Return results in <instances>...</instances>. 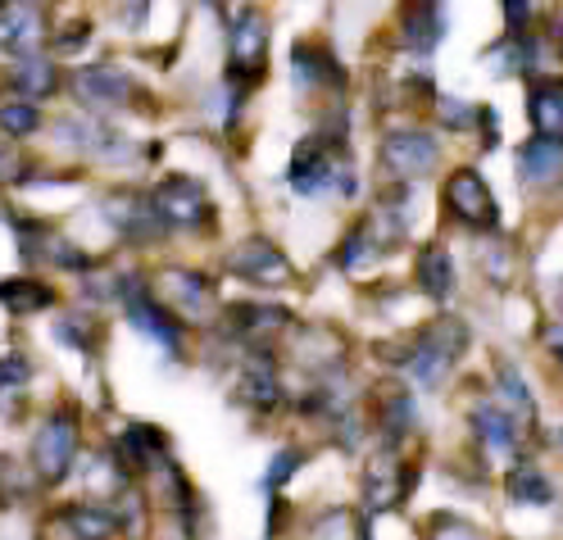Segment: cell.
<instances>
[{
    "label": "cell",
    "mask_w": 563,
    "mask_h": 540,
    "mask_svg": "<svg viewBox=\"0 0 563 540\" xmlns=\"http://www.w3.org/2000/svg\"><path fill=\"white\" fill-rule=\"evenodd\" d=\"M287 183L291 191L300 196H323V191H341V196H355L360 177L350 168V159L341 155V136H323L313 132L305 136L300 146L291 151V164H287Z\"/></svg>",
    "instance_id": "cell-1"
},
{
    "label": "cell",
    "mask_w": 563,
    "mask_h": 540,
    "mask_svg": "<svg viewBox=\"0 0 563 540\" xmlns=\"http://www.w3.org/2000/svg\"><path fill=\"white\" fill-rule=\"evenodd\" d=\"M464 350H468V328L464 322L460 318H437V322H428V328L418 332L405 364H409V373H413V382L422 390H441Z\"/></svg>",
    "instance_id": "cell-2"
},
{
    "label": "cell",
    "mask_w": 563,
    "mask_h": 540,
    "mask_svg": "<svg viewBox=\"0 0 563 540\" xmlns=\"http://www.w3.org/2000/svg\"><path fill=\"white\" fill-rule=\"evenodd\" d=\"M78 445H82V427H78V414L74 409H55L37 437H32V473H37L46 486H59L78 463Z\"/></svg>",
    "instance_id": "cell-3"
},
{
    "label": "cell",
    "mask_w": 563,
    "mask_h": 540,
    "mask_svg": "<svg viewBox=\"0 0 563 540\" xmlns=\"http://www.w3.org/2000/svg\"><path fill=\"white\" fill-rule=\"evenodd\" d=\"M441 196H445V209L464 228H473V232H496L500 228V205H496V196H490L486 177L477 168H454L445 177V191Z\"/></svg>",
    "instance_id": "cell-4"
},
{
    "label": "cell",
    "mask_w": 563,
    "mask_h": 540,
    "mask_svg": "<svg viewBox=\"0 0 563 540\" xmlns=\"http://www.w3.org/2000/svg\"><path fill=\"white\" fill-rule=\"evenodd\" d=\"M119 291H123V305H128L132 328H136L141 337H151V341H159L164 350L183 354V345H187V328H183V318H178V313H173L159 296H151L136 277H128V282L119 286Z\"/></svg>",
    "instance_id": "cell-5"
},
{
    "label": "cell",
    "mask_w": 563,
    "mask_h": 540,
    "mask_svg": "<svg viewBox=\"0 0 563 540\" xmlns=\"http://www.w3.org/2000/svg\"><path fill=\"white\" fill-rule=\"evenodd\" d=\"M155 209L168 228H205L214 219V200H209L200 177H187V173H173L155 187Z\"/></svg>",
    "instance_id": "cell-6"
},
{
    "label": "cell",
    "mask_w": 563,
    "mask_h": 540,
    "mask_svg": "<svg viewBox=\"0 0 563 540\" xmlns=\"http://www.w3.org/2000/svg\"><path fill=\"white\" fill-rule=\"evenodd\" d=\"M441 164V141L432 132H391L382 141V168L391 183H418Z\"/></svg>",
    "instance_id": "cell-7"
},
{
    "label": "cell",
    "mask_w": 563,
    "mask_h": 540,
    "mask_svg": "<svg viewBox=\"0 0 563 540\" xmlns=\"http://www.w3.org/2000/svg\"><path fill=\"white\" fill-rule=\"evenodd\" d=\"M228 268L241 277V282H251V286H264V291H277V286H291L296 282V268L291 260L282 255V250L264 236H251V241H241L232 255H228Z\"/></svg>",
    "instance_id": "cell-8"
},
{
    "label": "cell",
    "mask_w": 563,
    "mask_h": 540,
    "mask_svg": "<svg viewBox=\"0 0 563 540\" xmlns=\"http://www.w3.org/2000/svg\"><path fill=\"white\" fill-rule=\"evenodd\" d=\"M268 64V19L260 5H241L232 14V82H255Z\"/></svg>",
    "instance_id": "cell-9"
},
{
    "label": "cell",
    "mask_w": 563,
    "mask_h": 540,
    "mask_svg": "<svg viewBox=\"0 0 563 540\" xmlns=\"http://www.w3.org/2000/svg\"><path fill=\"white\" fill-rule=\"evenodd\" d=\"M413 467H405L391 450L386 454H373L364 463V509L368 514H386V509H400L413 491Z\"/></svg>",
    "instance_id": "cell-10"
},
{
    "label": "cell",
    "mask_w": 563,
    "mask_h": 540,
    "mask_svg": "<svg viewBox=\"0 0 563 540\" xmlns=\"http://www.w3.org/2000/svg\"><path fill=\"white\" fill-rule=\"evenodd\" d=\"M104 209V223H110L119 236L128 241H159L164 236V219H159V209L151 196H136V191H110L100 200Z\"/></svg>",
    "instance_id": "cell-11"
},
{
    "label": "cell",
    "mask_w": 563,
    "mask_h": 540,
    "mask_svg": "<svg viewBox=\"0 0 563 540\" xmlns=\"http://www.w3.org/2000/svg\"><path fill=\"white\" fill-rule=\"evenodd\" d=\"M159 300L183 322H205L209 313H214V282L191 273V268H168L159 277Z\"/></svg>",
    "instance_id": "cell-12"
},
{
    "label": "cell",
    "mask_w": 563,
    "mask_h": 540,
    "mask_svg": "<svg viewBox=\"0 0 563 540\" xmlns=\"http://www.w3.org/2000/svg\"><path fill=\"white\" fill-rule=\"evenodd\" d=\"M119 518L110 504H68L46 527V540H114Z\"/></svg>",
    "instance_id": "cell-13"
},
{
    "label": "cell",
    "mask_w": 563,
    "mask_h": 540,
    "mask_svg": "<svg viewBox=\"0 0 563 540\" xmlns=\"http://www.w3.org/2000/svg\"><path fill=\"white\" fill-rule=\"evenodd\" d=\"M445 0H405L400 5V42L413 55H432L445 42Z\"/></svg>",
    "instance_id": "cell-14"
},
{
    "label": "cell",
    "mask_w": 563,
    "mask_h": 540,
    "mask_svg": "<svg viewBox=\"0 0 563 540\" xmlns=\"http://www.w3.org/2000/svg\"><path fill=\"white\" fill-rule=\"evenodd\" d=\"M74 96L91 110H119V104H132V78L110 64H91L74 74Z\"/></svg>",
    "instance_id": "cell-15"
},
{
    "label": "cell",
    "mask_w": 563,
    "mask_h": 540,
    "mask_svg": "<svg viewBox=\"0 0 563 540\" xmlns=\"http://www.w3.org/2000/svg\"><path fill=\"white\" fill-rule=\"evenodd\" d=\"M236 395L241 405H251L260 414H273L282 405V377L268 350H255V359H245L241 373H236Z\"/></svg>",
    "instance_id": "cell-16"
},
{
    "label": "cell",
    "mask_w": 563,
    "mask_h": 540,
    "mask_svg": "<svg viewBox=\"0 0 563 540\" xmlns=\"http://www.w3.org/2000/svg\"><path fill=\"white\" fill-rule=\"evenodd\" d=\"M114 459L123 463V473H155V467L168 459V441H164V431L151 427V422H132L119 445H114Z\"/></svg>",
    "instance_id": "cell-17"
},
{
    "label": "cell",
    "mask_w": 563,
    "mask_h": 540,
    "mask_svg": "<svg viewBox=\"0 0 563 540\" xmlns=\"http://www.w3.org/2000/svg\"><path fill=\"white\" fill-rule=\"evenodd\" d=\"M473 437L490 459H514L518 454V418L500 405H477L473 409Z\"/></svg>",
    "instance_id": "cell-18"
},
{
    "label": "cell",
    "mask_w": 563,
    "mask_h": 540,
    "mask_svg": "<svg viewBox=\"0 0 563 540\" xmlns=\"http://www.w3.org/2000/svg\"><path fill=\"white\" fill-rule=\"evenodd\" d=\"M527 119L541 141L563 146V78H537L527 91Z\"/></svg>",
    "instance_id": "cell-19"
},
{
    "label": "cell",
    "mask_w": 563,
    "mask_h": 540,
    "mask_svg": "<svg viewBox=\"0 0 563 540\" xmlns=\"http://www.w3.org/2000/svg\"><path fill=\"white\" fill-rule=\"evenodd\" d=\"M518 177L522 187H537V191L563 183V146L532 136L527 146H518Z\"/></svg>",
    "instance_id": "cell-20"
},
{
    "label": "cell",
    "mask_w": 563,
    "mask_h": 540,
    "mask_svg": "<svg viewBox=\"0 0 563 540\" xmlns=\"http://www.w3.org/2000/svg\"><path fill=\"white\" fill-rule=\"evenodd\" d=\"M418 291L428 300H437V305H445L454 296V260H450V250L441 241L418 250Z\"/></svg>",
    "instance_id": "cell-21"
},
{
    "label": "cell",
    "mask_w": 563,
    "mask_h": 540,
    "mask_svg": "<svg viewBox=\"0 0 563 540\" xmlns=\"http://www.w3.org/2000/svg\"><path fill=\"white\" fill-rule=\"evenodd\" d=\"M505 495L514 504H522V509H545V504H554V482L541 473L537 463L518 459L509 473H505Z\"/></svg>",
    "instance_id": "cell-22"
},
{
    "label": "cell",
    "mask_w": 563,
    "mask_h": 540,
    "mask_svg": "<svg viewBox=\"0 0 563 540\" xmlns=\"http://www.w3.org/2000/svg\"><path fill=\"white\" fill-rule=\"evenodd\" d=\"M228 318H232V332L241 341H255V345L268 341V337H277L291 322V313L277 309V305H232Z\"/></svg>",
    "instance_id": "cell-23"
},
{
    "label": "cell",
    "mask_w": 563,
    "mask_h": 540,
    "mask_svg": "<svg viewBox=\"0 0 563 540\" xmlns=\"http://www.w3.org/2000/svg\"><path fill=\"white\" fill-rule=\"evenodd\" d=\"M291 74H296V82H300L305 91L341 87V82H345V74L336 68V59H332L328 51H319V46H309V42H300V46L291 51Z\"/></svg>",
    "instance_id": "cell-24"
},
{
    "label": "cell",
    "mask_w": 563,
    "mask_h": 540,
    "mask_svg": "<svg viewBox=\"0 0 563 540\" xmlns=\"http://www.w3.org/2000/svg\"><path fill=\"white\" fill-rule=\"evenodd\" d=\"M42 42V14L19 0V5H0V51H27Z\"/></svg>",
    "instance_id": "cell-25"
},
{
    "label": "cell",
    "mask_w": 563,
    "mask_h": 540,
    "mask_svg": "<svg viewBox=\"0 0 563 540\" xmlns=\"http://www.w3.org/2000/svg\"><path fill=\"white\" fill-rule=\"evenodd\" d=\"M10 87L19 91V100H46L59 91V68L42 55H23L10 74Z\"/></svg>",
    "instance_id": "cell-26"
},
{
    "label": "cell",
    "mask_w": 563,
    "mask_h": 540,
    "mask_svg": "<svg viewBox=\"0 0 563 540\" xmlns=\"http://www.w3.org/2000/svg\"><path fill=\"white\" fill-rule=\"evenodd\" d=\"M386 390V400H382V427H386V441L391 445H400L409 431H413V422H418V414H413V400L400 390V386H382Z\"/></svg>",
    "instance_id": "cell-27"
},
{
    "label": "cell",
    "mask_w": 563,
    "mask_h": 540,
    "mask_svg": "<svg viewBox=\"0 0 563 540\" xmlns=\"http://www.w3.org/2000/svg\"><path fill=\"white\" fill-rule=\"evenodd\" d=\"M0 300L10 305V313H37L55 300V291L32 277H10V282H0Z\"/></svg>",
    "instance_id": "cell-28"
},
{
    "label": "cell",
    "mask_w": 563,
    "mask_h": 540,
    "mask_svg": "<svg viewBox=\"0 0 563 540\" xmlns=\"http://www.w3.org/2000/svg\"><path fill=\"white\" fill-rule=\"evenodd\" d=\"M496 382H500V400L509 405V414L522 418V422H532V418H537V400L527 395L522 373H518L514 364H496Z\"/></svg>",
    "instance_id": "cell-29"
},
{
    "label": "cell",
    "mask_w": 563,
    "mask_h": 540,
    "mask_svg": "<svg viewBox=\"0 0 563 540\" xmlns=\"http://www.w3.org/2000/svg\"><path fill=\"white\" fill-rule=\"evenodd\" d=\"M313 540H368V527L355 518V509H328L313 522Z\"/></svg>",
    "instance_id": "cell-30"
},
{
    "label": "cell",
    "mask_w": 563,
    "mask_h": 540,
    "mask_svg": "<svg viewBox=\"0 0 563 540\" xmlns=\"http://www.w3.org/2000/svg\"><path fill=\"white\" fill-rule=\"evenodd\" d=\"M377 255H382V250H377V241H373V236H368V228L360 223L355 232L345 236V245H341L336 264H341V273H364V268H368Z\"/></svg>",
    "instance_id": "cell-31"
},
{
    "label": "cell",
    "mask_w": 563,
    "mask_h": 540,
    "mask_svg": "<svg viewBox=\"0 0 563 540\" xmlns=\"http://www.w3.org/2000/svg\"><path fill=\"white\" fill-rule=\"evenodd\" d=\"M42 128V110L32 100H14V104H0V132L10 141H23Z\"/></svg>",
    "instance_id": "cell-32"
},
{
    "label": "cell",
    "mask_w": 563,
    "mask_h": 540,
    "mask_svg": "<svg viewBox=\"0 0 563 540\" xmlns=\"http://www.w3.org/2000/svg\"><path fill=\"white\" fill-rule=\"evenodd\" d=\"M300 463H305V450H296V445L277 450V454H273V463H268V477H264V486H268V491L287 486V482L300 473Z\"/></svg>",
    "instance_id": "cell-33"
},
{
    "label": "cell",
    "mask_w": 563,
    "mask_h": 540,
    "mask_svg": "<svg viewBox=\"0 0 563 540\" xmlns=\"http://www.w3.org/2000/svg\"><path fill=\"white\" fill-rule=\"evenodd\" d=\"M32 377V364L23 354H0V395H10V390H23Z\"/></svg>",
    "instance_id": "cell-34"
},
{
    "label": "cell",
    "mask_w": 563,
    "mask_h": 540,
    "mask_svg": "<svg viewBox=\"0 0 563 540\" xmlns=\"http://www.w3.org/2000/svg\"><path fill=\"white\" fill-rule=\"evenodd\" d=\"M55 337L87 354V350H91V318H59V322H55Z\"/></svg>",
    "instance_id": "cell-35"
},
{
    "label": "cell",
    "mask_w": 563,
    "mask_h": 540,
    "mask_svg": "<svg viewBox=\"0 0 563 540\" xmlns=\"http://www.w3.org/2000/svg\"><path fill=\"white\" fill-rule=\"evenodd\" d=\"M0 183H27V168H23V155L10 136H0Z\"/></svg>",
    "instance_id": "cell-36"
},
{
    "label": "cell",
    "mask_w": 563,
    "mask_h": 540,
    "mask_svg": "<svg viewBox=\"0 0 563 540\" xmlns=\"http://www.w3.org/2000/svg\"><path fill=\"white\" fill-rule=\"evenodd\" d=\"M437 114H441V123H445V128H468V123L477 119V114L468 110V104H460L454 96H441V100H437Z\"/></svg>",
    "instance_id": "cell-37"
},
{
    "label": "cell",
    "mask_w": 563,
    "mask_h": 540,
    "mask_svg": "<svg viewBox=\"0 0 563 540\" xmlns=\"http://www.w3.org/2000/svg\"><path fill=\"white\" fill-rule=\"evenodd\" d=\"M505 5V23H509V37H522L527 19H532V0H500Z\"/></svg>",
    "instance_id": "cell-38"
},
{
    "label": "cell",
    "mask_w": 563,
    "mask_h": 540,
    "mask_svg": "<svg viewBox=\"0 0 563 540\" xmlns=\"http://www.w3.org/2000/svg\"><path fill=\"white\" fill-rule=\"evenodd\" d=\"M545 350L554 354V364L563 368V322H550V328H545Z\"/></svg>",
    "instance_id": "cell-39"
},
{
    "label": "cell",
    "mask_w": 563,
    "mask_h": 540,
    "mask_svg": "<svg viewBox=\"0 0 563 540\" xmlns=\"http://www.w3.org/2000/svg\"><path fill=\"white\" fill-rule=\"evenodd\" d=\"M550 42L559 46V55H563V0L554 5V14H550Z\"/></svg>",
    "instance_id": "cell-40"
},
{
    "label": "cell",
    "mask_w": 563,
    "mask_h": 540,
    "mask_svg": "<svg viewBox=\"0 0 563 540\" xmlns=\"http://www.w3.org/2000/svg\"><path fill=\"white\" fill-rule=\"evenodd\" d=\"M559 445H563V427H559Z\"/></svg>",
    "instance_id": "cell-41"
}]
</instances>
